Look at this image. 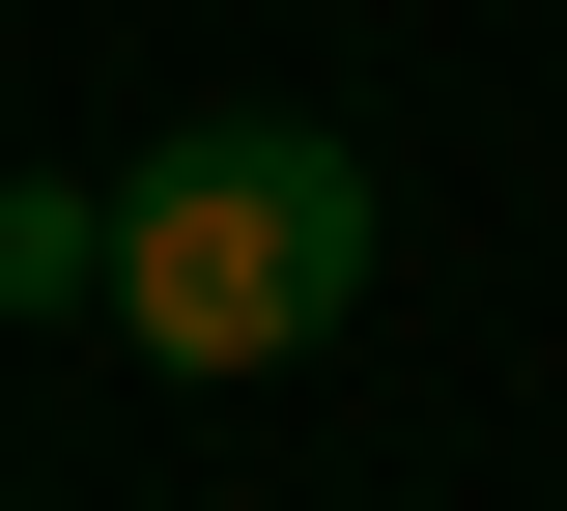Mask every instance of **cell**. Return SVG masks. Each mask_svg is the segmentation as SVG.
Segmentation results:
<instances>
[{"mask_svg":"<svg viewBox=\"0 0 567 511\" xmlns=\"http://www.w3.org/2000/svg\"><path fill=\"white\" fill-rule=\"evenodd\" d=\"M369 313V171L312 114H199V143L114 171V341L142 369H284Z\"/></svg>","mask_w":567,"mask_h":511,"instance_id":"cell-1","label":"cell"},{"mask_svg":"<svg viewBox=\"0 0 567 511\" xmlns=\"http://www.w3.org/2000/svg\"><path fill=\"white\" fill-rule=\"evenodd\" d=\"M0 313H114V200H58V171H0Z\"/></svg>","mask_w":567,"mask_h":511,"instance_id":"cell-2","label":"cell"}]
</instances>
